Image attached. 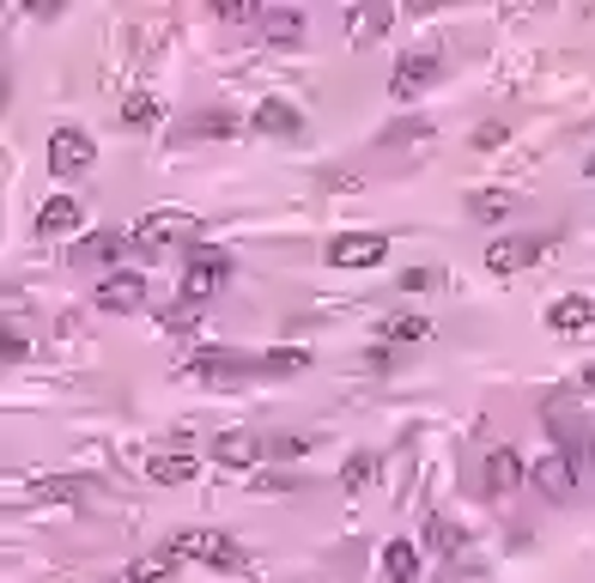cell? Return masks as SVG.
<instances>
[{"mask_svg":"<svg viewBox=\"0 0 595 583\" xmlns=\"http://www.w3.org/2000/svg\"><path fill=\"white\" fill-rule=\"evenodd\" d=\"M261 43H274V49H298L305 43V13H298V7H261Z\"/></svg>","mask_w":595,"mask_h":583,"instance_id":"14","label":"cell"},{"mask_svg":"<svg viewBox=\"0 0 595 583\" xmlns=\"http://www.w3.org/2000/svg\"><path fill=\"white\" fill-rule=\"evenodd\" d=\"M553 237H541V231H522V237H499V244H487V268L492 274H522V268H534V261H547Z\"/></svg>","mask_w":595,"mask_h":583,"instance_id":"6","label":"cell"},{"mask_svg":"<svg viewBox=\"0 0 595 583\" xmlns=\"http://www.w3.org/2000/svg\"><path fill=\"white\" fill-rule=\"evenodd\" d=\"M595 323V292H571V298H559V305L547 310V328L553 335H578V328Z\"/></svg>","mask_w":595,"mask_h":583,"instance_id":"16","label":"cell"},{"mask_svg":"<svg viewBox=\"0 0 595 583\" xmlns=\"http://www.w3.org/2000/svg\"><path fill=\"white\" fill-rule=\"evenodd\" d=\"M377 571H383V583H413L419 578V547H413L408 535H396L377 553Z\"/></svg>","mask_w":595,"mask_h":583,"instance_id":"18","label":"cell"},{"mask_svg":"<svg viewBox=\"0 0 595 583\" xmlns=\"http://www.w3.org/2000/svg\"><path fill=\"white\" fill-rule=\"evenodd\" d=\"M529 480H534V492H541V498H553V505H571V498H578V468H571L559 450H547V456L534 462Z\"/></svg>","mask_w":595,"mask_h":583,"instance_id":"10","label":"cell"},{"mask_svg":"<svg viewBox=\"0 0 595 583\" xmlns=\"http://www.w3.org/2000/svg\"><path fill=\"white\" fill-rule=\"evenodd\" d=\"M522 195H510V189H474L468 195V213L474 219H504V213H517Z\"/></svg>","mask_w":595,"mask_h":583,"instance_id":"22","label":"cell"},{"mask_svg":"<svg viewBox=\"0 0 595 583\" xmlns=\"http://www.w3.org/2000/svg\"><path fill=\"white\" fill-rule=\"evenodd\" d=\"M98 165V140L86 134V128H55L49 134V170L55 177H79V170Z\"/></svg>","mask_w":595,"mask_h":583,"instance_id":"7","label":"cell"},{"mask_svg":"<svg viewBox=\"0 0 595 583\" xmlns=\"http://www.w3.org/2000/svg\"><path fill=\"white\" fill-rule=\"evenodd\" d=\"M504 140H510V128H504L499 116H492V122H480V128H474V146H480V153H492V146H504Z\"/></svg>","mask_w":595,"mask_h":583,"instance_id":"34","label":"cell"},{"mask_svg":"<svg viewBox=\"0 0 595 583\" xmlns=\"http://www.w3.org/2000/svg\"><path fill=\"white\" fill-rule=\"evenodd\" d=\"M98 310H109V316H134V310H146V280L140 274H104L98 280Z\"/></svg>","mask_w":595,"mask_h":583,"instance_id":"12","label":"cell"},{"mask_svg":"<svg viewBox=\"0 0 595 583\" xmlns=\"http://www.w3.org/2000/svg\"><path fill=\"white\" fill-rule=\"evenodd\" d=\"M122 122H128V128H153V122H158V98H153V92H128Z\"/></svg>","mask_w":595,"mask_h":583,"instance_id":"29","label":"cell"},{"mask_svg":"<svg viewBox=\"0 0 595 583\" xmlns=\"http://www.w3.org/2000/svg\"><path fill=\"white\" fill-rule=\"evenodd\" d=\"M383 256H389V237H383V231H340V237L322 244V261H328V268H377Z\"/></svg>","mask_w":595,"mask_h":583,"instance_id":"5","label":"cell"},{"mask_svg":"<svg viewBox=\"0 0 595 583\" xmlns=\"http://www.w3.org/2000/svg\"><path fill=\"white\" fill-rule=\"evenodd\" d=\"M583 170H590V177H595V153H590V165H583Z\"/></svg>","mask_w":595,"mask_h":583,"instance_id":"38","label":"cell"},{"mask_svg":"<svg viewBox=\"0 0 595 583\" xmlns=\"http://www.w3.org/2000/svg\"><path fill=\"white\" fill-rule=\"evenodd\" d=\"M578 389H590V396H595V359H590V365L578 371Z\"/></svg>","mask_w":595,"mask_h":583,"instance_id":"37","label":"cell"},{"mask_svg":"<svg viewBox=\"0 0 595 583\" xmlns=\"http://www.w3.org/2000/svg\"><path fill=\"white\" fill-rule=\"evenodd\" d=\"M231 280V261L219 256V249L195 244V261H189V274H183V298L189 305H214V292Z\"/></svg>","mask_w":595,"mask_h":583,"instance_id":"8","label":"cell"},{"mask_svg":"<svg viewBox=\"0 0 595 583\" xmlns=\"http://www.w3.org/2000/svg\"><path fill=\"white\" fill-rule=\"evenodd\" d=\"M201 475V462L189 456V450H158L153 462H146V480H158V487H183V480Z\"/></svg>","mask_w":595,"mask_h":583,"instance_id":"20","label":"cell"},{"mask_svg":"<svg viewBox=\"0 0 595 583\" xmlns=\"http://www.w3.org/2000/svg\"><path fill=\"white\" fill-rule=\"evenodd\" d=\"M522 475H529V468H522V456L510 444L487 450V492H492V498H499V492H510V487H522Z\"/></svg>","mask_w":595,"mask_h":583,"instance_id":"19","label":"cell"},{"mask_svg":"<svg viewBox=\"0 0 595 583\" xmlns=\"http://www.w3.org/2000/svg\"><path fill=\"white\" fill-rule=\"evenodd\" d=\"M443 74H450V62H443V49H438V43L408 49V55L396 62V74H389V98H401V104H408V98L431 92V86H438Z\"/></svg>","mask_w":595,"mask_h":583,"instance_id":"3","label":"cell"},{"mask_svg":"<svg viewBox=\"0 0 595 583\" xmlns=\"http://www.w3.org/2000/svg\"><path fill=\"white\" fill-rule=\"evenodd\" d=\"M183 566H189V559L165 541V547H153V553H140V559H128V566L116 571V583H165V578H177Z\"/></svg>","mask_w":595,"mask_h":583,"instance_id":"13","label":"cell"},{"mask_svg":"<svg viewBox=\"0 0 595 583\" xmlns=\"http://www.w3.org/2000/svg\"><path fill=\"white\" fill-rule=\"evenodd\" d=\"M298 371H310L305 347H274V353H261V377H298Z\"/></svg>","mask_w":595,"mask_h":583,"instance_id":"25","label":"cell"},{"mask_svg":"<svg viewBox=\"0 0 595 583\" xmlns=\"http://www.w3.org/2000/svg\"><path fill=\"white\" fill-rule=\"evenodd\" d=\"M541 419H547V431H553V450H559V456L578 468V480H583L595 468V426L583 419V407L571 396H547Z\"/></svg>","mask_w":595,"mask_h":583,"instance_id":"1","label":"cell"},{"mask_svg":"<svg viewBox=\"0 0 595 583\" xmlns=\"http://www.w3.org/2000/svg\"><path fill=\"white\" fill-rule=\"evenodd\" d=\"M0 353H7V365H18V359H31V340L7 328V335H0Z\"/></svg>","mask_w":595,"mask_h":583,"instance_id":"35","label":"cell"},{"mask_svg":"<svg viewBox=\"0 0 595 583\" xmlns=\"http://www.w3.org/2000/svg\"><path fill=\"white\" fill-rule=\"evenodd\" d=\"M396 286H401V292H431V286H443V274H438V268H408Z\"/></svg>","mask_w":595,"mask_h":583,"instance_id":"33","label":"cell"},{"mask_svg":"<svg viewBox=\"0 0 595 583\" xmlns=\"http://www.w3.org/2000/svg\"><path fill=\"white\" fill-rule=\"evenodd\" d=\"M462 541H468V529H462V522H450V517H426V547H431V553H456Z\"/></svg>","mask_w":595,"mask_h":583,"instance_id":"26","label":"cell"},{"mask_svg":"<svg viewBox=\"0 0 595 583\" xmlns=\"http://www.w3.org/2000/svg\"><path fill=\"white\" fill-rule=\"evenodd\" d=\"M249 128H256V134H274V140H305V109L286 104V98H261Z\"/></svg>","mask_w":595,"mask_h":583,"instance_id":"11","label":"cell"},{"mask_svg":"<svg viewBox=\"0 0 595 583\" xmlns=\"http://www.w3.org/2000/svg\"><path fill=\"white\" fill-rule=\"evenodd\" d=\"M128 249H134V237H122V231H92L79 244V261H122Z\"/></svg>","mask_w":595,"mask_h":583,"instance_id":"23","label":"cell"},{"mask_svg":"<svg viewBox=\"0 0 595 583\" xmlns=\"http://www.w3.org/2000/svg\"><path fill=\"white\" fill-rule=\"evenodd\" d=\"M79 487H86V480H37L25 498H79Z\"/></svg>","mask_w":595,"mask_h":583,"instance_id":"32","label":"cell"},{"mask_svg":"<svg viewBox=\"0 0 595 583\" xmlns=\"http://www.w3.org/2000/svg\"><path fill=\"white\" fill-rule=\"evenodd\" d=\"M183 134H219V140H225V134H237V116H231V109H201Z\"/></svg>","mask_w":595,"mask_h":583,"instance_id":"30","label":"cell"},{"mask_svg":"<svg viewBox=\"0 0 595 583\" xmlns=\"http://www.w3.org/2000/svg\"><path fill=\"white\" fill-rule=\"evenodd\" d=\"M165 244H201V219L195 213H146L134 225V249L140 256H153Z\"/></svg>","mask_w":595,"mask_h":583,"instance_id":"4","label":"cell"},{"mask_svg":"<svg viewBox=\"0 0 595 583\" xmlns=\"http://www.w3.org/2000/svg\"><path fill=\"white\" fill-rule=\"evenodd\" d=\"M189 371L207 377V384H237V377H261V359L231 353V347H201V353L189 359Z\"/></svg>","mask_w":595,"mask_h":583,"instance_id":"9","label":"cell"},{"mask_svg":"<svg viewBox=\"0 0 595 583\" xmlns=\"http://www.w3.org/2000/svg\"><path fill=\"white\" fill-rule=\"evenodd\" d=\"M371 480H377V456H371V450L347 456V468H340V487H347V492H359V487H371Z\"/></svg>","mask_w":595,"mask_h":583,"instance_id":"28","label":"cell"},{"mask_svg":"<svg viewBox=\"0 0 595 583\" xmlns=\"http://www.w3.org/2000/svg\"><path fill=\"white\" fill-rule=\"evenodd\" d=\"M292 487H298L292 475H261V480H256V492H292Z\"/></svg>","mask_w":595,"mask_h":583,"instance_id":"36","label":"cell"},{"mask_svg":"<svg viewBox=\"0 0 595 583\" xmlns=\"http://www.w3.org/2000/svg\"><path fill=\"white\" fill-rule=\"evenodd\" d=\"M170 547L183 553L189 566H214V571H249V547L225 529H183L170 535Z\"/></svg>","mask_w":595,"mask_h":583,"instance_id":"2","label":"cell"},{"mask_svg":"<svg viewBox=\"0 0 595 583\" xmlns=\"http://www.w3.org/2000/svg\"><path fill=\"white\" fill-rule=\"evenodd\" d=\"M426 335H431L426 316H389V323H383V340H389V347H413V340H426Z\"/></svg>","mask_w":595,"mask_h":583,"instance_id":"27","label":"cell"},{"mask_svg":"<svg viewBox=\"0 0 595 583\" xmlns=\"http://www.w3.org/2000/svg\"><path fill=\"white\" fill-rule=\"evenodd\" d=\"M310 444H316V438H298V431H268V438H261V462H298V456H310Z\"/></svg>","mask_w":595,"mask_h":583,"instance_id":"24","label":"cell"},{"mask_svg":"<svg viewBox=\"0 0 595 583\" xmlns=\"http://www.w3.org/2000/svg\"><path fill=\"white\" fill-rule=\"evenodd\" d=\"M79 200L74 195H49L43 207H37V237H67V231H79Z\"/></svg>","mask_w":595,"mask_h":583,"instance_id":"17","label":"cell"},{"mask_svg":"<svg viewBox=\"0 0 595 583\" xmlns=\"http://www.w3.org/2000/svg\"><path fill=\"white\" fill-rule=\"evenodd\" d=\"M408 140H431V122H426V116H408V122L383 128V134H377V146H408Z\"/></svg>","mask_w":595,"mask_h":583,"instance_id":"31","label":"cell"},{"mask_svg":"<svg viewBox=\"0 0 595 583\" xmlns=\"http://www.w3.org/2000/svg\"><path fill=\"white\" fill-rule=\"evenodd\" d=\"M396 25V7H347V31L352 43H377L383 31Z\"/></svg>","mask_w":595,"mask_h":583,"instance_id":"21","label":"cell"},{"mask_svg":"<svg viewBox=\"0 0 595 583\" xmlns=\"http://www.w3.org/2000/svg\"><path fill=\"white\" fill-rule=\"evenodd\" d=\"M214 462H219V468H256V462H261V431H219V438H214Z\"/></svg>","mask_w":595,"mask_h":583,"instance_id":"15","label":"cell"}]
</instances>
